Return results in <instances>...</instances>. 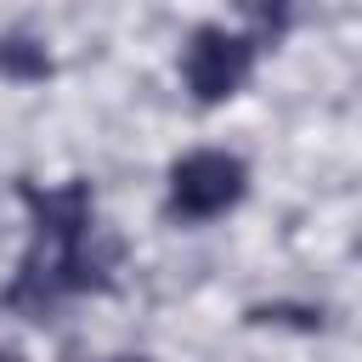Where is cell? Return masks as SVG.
<instances>
[{
	"instance_id": "obj_1",
	"label": "cell",
	"mask_w": 362,
	"mask_h": 362,
	"mask_svg": "<svg viewBox=\"0 0 362 362\" xmlns=\"http://www.w3.org/2000/svg\"><path fill=\"white\" fill-rule=\"evenodd\" d=\"M249 198V164L226 147H192L164 175V215L181 226H209Z\"/></svg>"
},
{
	"instance_id": "obj_2",
	"label": "cell",
	"mask_w": 362,
	"mask_h": 362,
	"mask_svg": "<svg viewBox=\"0 0 362 362\" xmlns=\"http://www.w3.org/2000/svg\"><path fill=\"white\" fill-rule=\"evenodd\" d=\"M255 62H260V45H255L249 34H238V28H226V23H198V28L187 34L181 57H175L181 85H187V96H192L198 107L232 102V96L255 79Z\"/></svg>"
},
{
	"instance_id": "obj_3",
	"label": "cell",
	"mask_w": 362,
	"mask_h": 362,
	"mask_svg": "<svg viewBox=\"0 0 362 362\" xmlns=\"http://www.w3.org/2000/svg\"><path fill=\"white\" fill-rule=\"evenodd\" d=\"M17 198L28 209V226L40 249H74L96 232V192L90 181H57V187H40V181H17Z\"/></svg>"
},
{
	"instance_id": "obj_4",
	"label": "cell",
	"mask_w": 362,
	"mask_h": 362,
	"mask_svg": "<svg viewBox=\"0 0 362 362\" xmlns=\"http://www.w3.org/2000/svg\"><path fill=\"white\" fill-rule=\"evenodd\" d=\"M0 74L17 85H40V79H51V57H45V45H34L23 34H0Z\"/></svg>"
},
{
	"instance_id": "obj_5",
	"label": "cell",
	"mask_w": 362,
	"mask_h": 362,
	"mask_svg": "<svg viewBox=\"0 0 362 362\" xmlns=\"http://www.w3.org/2000/svg\"><path fill=\"white\" fill-rule=\"evenodd\" d=\"M243 11H249V23H255V45L260 51H272L283 34H288V23H294V0H243Z\"/></svg>"
},
{
	"instance_id": "obj_6",
	"label": "cell",
	"mask_w": 362,
	"mask_h": 362,
	"mask_svg": "<svg viewBox=\"0 0 362 362\" xmlns=\"http://www.w3.org/2000/svg\"><path fill=\"white\" fill-rule=\"evenodd\" d=\"M0 362H23V351H11V345H0Z\"/></svg>"
},
{
	"instance_id": "obj_7",
	"label": "cell",
	"mask_w": 362,
	"mask_h": 362,
	"mask_svg": "<svg viewBox=\"0 0 362 362\" xmlns=\"http://www.w3.org/2000/svg\"><path fill=\"white\" fill-rule=\"evenodd\" d=\"M102 362H153V356H102Z\"/></svg>"
}]
</instances>
